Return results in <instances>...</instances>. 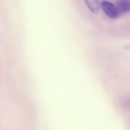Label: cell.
Segmentation results:
<instances>
[{"label": "cell", "instance_id": "6da1fadb", "mask_svg": "<svg viewBox=\"0 0 130 130\" xmlns=\"http://www.w3.org/2000/svg\"><path fill=\"white\" fill-rule=\"evenodd\" d=\"M100 6L106 15L110 19H116L119 17L120 13L115 5L107 1H103Z\"/></svg>", "mask_w": 130, "mask_h": 130}, {"label": "cell", "instance_id": "7a4b0ae2", "mask_svg": "<svg viewBox=\"0 0 130 130\" xmlns=\"http://www.w3.org/2000/svg\"><path fill=\"white\" fill-rule=\"evenodd\" d=\"M116 6L120 14L129 12H130V0H118Z\"/></svg>", "mask_w": 130, "mask_h": 130}, {"label": "cell", "instance_id": "3957f363", "mask_svg": "<svg viewBox=\"0 0 130 130\" xmlns=\"http://www.w3.org/2000/svg\"><path fill=\"white\" fill-rule=\"evenodd\" d=\"M86 4L90 11L94 14H96L100 7L99 0H85Z\"/></svg>", "mask_w": 130, "mask_h": 130}]
</instances>
